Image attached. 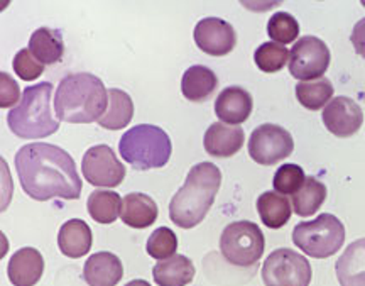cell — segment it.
<instances>
[{"label": "cell", "instance_id": "cell-1", "mask_svg": "<svg viewBox=\"0 0 365 286\" xmlns=\"http://www.w3.org/2000/svg\"><path fill=\"white\" fill-rule=\"evenodd\" d=\"M16 171L27 197L38 202L51 198L78 200L81 178L65 149L48 143H31L16 154Z\"/></svg>", "mask_w": 365, "mask_h": 286}, {"label": "cell", "instance_id": "cell-2", "mask_svg": "<svg viewBox=\"0 0 365 286\" xmlns=\"http://www.w3.org/2000/svg\"><path fill=\"white\" fill-rule=\"evenodd\" d=\"M108 106V90L91 73H71L59 81L54 93V112L68 124L100 121Z\"/></svg>", "mask_w": 365, "mask_h": 286}, {"label": "cell", "instance_id": "cell-3", "mask_svg": "<svg viewBox=\"0 0 365 286\" xmlns=\"http://www.w3.org/2000/svg\"><path fill=\"white\" fill-rule=\"evenodd\" d=\"M222 185V171L213 163L195 165L170 203V219L181 229H193L202 224L215 202Z\"/></svg>", "mask_w": 365, "mask_h": 286}, {"label": "cell", "instance_id": "cell-4", "mask_svg": "<svg viewBox=\"0 0 365 286\" xmlns=\"http://www.w3.org/2000/svg\"><path fill=\"white\" fill-rule=\"evenodd\" d=\"M53 85L49 81L26 87L19 106L9 111L7 124L17 138L43 139L59 129L51 107Z\"/></svg>", "mask_w": 365, "mask_h": 286}, {"label": "cell", "instance_id": "cell-5", "mask_svg": "<svg viewBox=\"0 0 365 286\" xmlns=\"http://www.w3.org/2000/svg\"><path fill=\"white\" fill-rule=\"evenodd\" d=\"M118 151L134 170L148 171L163 168L170 161L173 144L170 136L161 127L139 124L122 134Z\"/></svg>", "mask_w": 365, "mask_h": 286}, {"label": "cell", "instance_id": "cell-6", "mask_svg": "<svg viewBox=\"0 0 365 286\" xmlns=\"http://www.w3.org/2000/svg\"><path fill=\"white\" fill-rule=\"evenodd\" d=\"M293 242L313 260H327L344 246L345 227L333 213H322L317 219L294 227Z\"/></svg>", "mask_w": 365, "mask_h": 286}, {"label": "cell", "instance_id": "cell-7", "mask_svg": "<svg viewBox=\"0 0 365 286\" xmlns=\"http://www.w3.org/2000/svg\"><path fill=\"white\" fill-rule=\"evenodd\" d=\"M266 239L257 224L250 220H237L223 229L220 251L234 266L249 267L262 257Z\"/></svg>", "mask_w": 365, "mask_h": 286}, {"label": "cell", "instance_id": "cell-8", "mask_svg": "<svg viewBox=\"0 0 365 286\" xmlns=\"http://www.w3.org/2000/svg\"><path fill=\"white\" fill-rule=\"evenodd\" d=\"M312 278V265L294 249H276L264 261L262 281L266 286H309Z\"/></svg>", "mask_w": 365, "mask_h": 286}, {"label": "cell", "instance_id": "cell-9", "mask_svg": "<svg viewBox=\"0 0 365 286\" xmlns=\"http://www.w3.org/2000/svg\"><path fill=\"white\" fill-rule=\"evenodd\" d=\"M294 151V141L289 131L276 124H262L249 138L250 158L262 166L277 165Z\"/></svg>", "mask_w": 365, "mask_h": 286}, {"label": "cell", "instance_id": "cell-10", "mask_svg": "<svg viewBox=\"0 0 365 286\" xmlns=\"http://www.w3.org/2000/svg\"><path fill=\"white\" fill-rule=\"evenodd\" d=\"M330 49L322 39L303 36L289 51V71L301 81L322 78L330 66Z\"/></svg>", "mask_w": 365, "mask_h": 286}, {"label": "cell", "instance_id": "cell-11", "mask_svg": "<svg viewBox=\"0 0 365 286\" xmlns=\"http://www.w3.org/2000/svg\"><path fill=\"white\" fill-rule=\"evenodd\" d=\"M83 178L100 188H115L125 178V166L117 160L115 153L107 144L91 146L81 161Z\"/></svg>", "mask_w": 365, "mask_h": 286}, {"label": "cell", "instance_id": "cell-12", "mask_svg": "<svg viewBox=\"0 0 365 286\" xmlns=\"http://www.w3.org/2000/svg\"><path fill=\"white\" fill-rule=\"evenodd\" d=\"M196 46L210 56H225L235 48L237 34L230 22L220 17H205L193 33Z\"/></svg>", "mask_w": 365, "mask_h": 286}, {"label": "cell", "instance_id": "cell-13", "mask_svg": "<svg viewBox=\"0 0 365 286\" xmlns=\"http://www.w3.org/2000/svg\"><path fill=\"white\" fill-rule=\"evenodd\" d=\"M323 124L336 138H350L364 124V112L355 100L333 97L322 113Z\"/></svg>", "mask_w": 365, "mask_h": 286}, {"label": "cell", "instance_id": "cell-14", "mask_svg": "<svg viewBox=\"0 0 365 286\" xmlns=\"http://www.w3.org/2000/svg\"><path fill=\"white\" fill-rule=\"evenodd\" d=\"M43 273L44 257L34 247H22L14 252L7 266L9 280L14 286H36Z\"/></svg>", "mask_w": 365, "mask_h": 286}, {"label": "cell", "instance_id": "cell-15", "mask_svg": "<svg viewBox=\"0 0 365 286\" xmlns=\"http://www.w3.org/2000/svg\"><path fill=\"white\" fill-rule=\"evenodd\" d=\"M254 100L242 87H227L222 90L215 102V113L223 124L240 126L250 117Z\"/></svg>", "mask_w": 365, "mask_h": 286}, {"label": "cell", "instance_id": "cell-16", "mask_svg": "<svg viewBox=\"0 0 365 286\" xmlns=\"http://www.w3.org/2000/svg\"><path fill=\"white\" fill-rule=\"evenodd\" d=\"M124 276V266L113 252L91 254L83 267V280L88 286H117Z\"/></svg>", "mask_w": 365, "mask_h": 286}, {"label": "cell", "instance_id": "cell-17", "mask_svg": "<svg viewBox=\"0 0 365 286\" xmlns=\"http://www.w3.org/2000/svg\"><path fill=\"white\" fill-rule=\"evenodd\" d=\"M244 129L240 126H228L215 122L205 133V151L215 158H230L244 146Z\"/></svg>", "mask_w": 365, "mask_h": 286}, {"label": "cell", "instance_id": "cell-18", "mask_svg": "<svg viewBox=\"0 0 365 286\" xmlns=\"http://www.w3.org/2000/svg\"><path fill=\"white\" fill-rule=\"evenodd\" d=\"M340 286H365V238L354 240L335 262Z\"/></svg>", "mask_w": 365, "mask_h": 286}, {"label": "cell", "instance_id": "cell-19", "mask_svg": "<svg viewBox=\"0 0 365 286\" xmlns=\"http://www.w3.org/2000/svg\"><path fill=\"white\" fill-rule=\"evenodd\" d=\"M91 244H93V235H91V229L85 220L71 219L65 222L59 229V251L70 260H78V257L88 254Z\"/></svg>", "mask_w": 365, "mask_h": 286}, {"label": "cell", "instance_id": "cell-20", "mask_svg": "<svg viewBox=\"0 0 365 286\" xmlns=\"http://www.w3.org/2000/svg\"><path fill=\"white\" fill-rule=\"evenodd\" d=\"M158 213L156 202L149 195L134 192L122 198L120 219L132 229H148L158 220Z\"/></svg>", "mask_w": 365, "mask_h": 286}, {"label": "cell", "instance_id": "cell-21", "mask_svg": "<svg viewBox=\"0 0 365 286\" xmlns=\"http://www.w3.org/2000/svg\"><path fill=\"white\" fill-rule=\"evenodd\" d=\"M195 265L190 257L175 254L170 260L158 261L153 267V278L158 286H186L195 278Z\"/></svg>", "mask_w": 365, "mask_h": 286}, {"label": "cell", "instance_id": "cell-22", "mask_svg": "<svg viewBox=\"0 0 365 286\" xmlns=\"http://www.w3.org/2000/svg\"><path fill=\"white\" fill-rule=\"evenodd\" d=\"M217 87V75L203 65L190 66L181 78V92L190 102H207L215 93Z\"/></svg>", "mask_w": 365, "mask_h": 286}, {"label": "cell", "instance_id": "cell-23", "mask_svg": "<svg viewBox=\"0 0 365 286\" xmlns=\"http://www.w3.org/2000/svg\"><path fill=\"white\" fill-rule=\"evenodd\" d=\"M31 54L41 65H54L63 58L65 53V43H63L61 31L49 29V27H39L31 34L29 48Z\"/></svg>", "mask_w": 365, "mask_h": 286}, {"label": "cell", "instance_id": "cell-24", "mask_svg": "<svg viewBox=\"0 0 365 286\" xmlns=\"http://www.w3.org/2000/svg\"><path fill=\"white\" fill-rule=\"evenodd\" d=\"M132 117H134V102L130 95L120 88L108 90V106L102 119L98 121L100 127L108 131L124 129L130 124Z\"/></svg>", "mask_w": 365, "mask_h": 286}, {"label": "cell", "instance_id": "cell-25", "mask_svg": "<svg viewBox=\"0 0 365 286\" xmlns=\"http://www.w3.org/2000/svg\"><path fill=\"white\" fill-rule=\"evenodd\" d=\"M257 212L264 225L269 229H281L291 219L293 203L277 192H264L257 198Z\"/></svg>", "mask_w": 365, "mask_h": 286}, {"label": "cell", "instance_id": "cell-26", "mask_svg": "<svg viewBox=\"0 0 365 286\" xmlns=\"http://www.w3.org/2000/svg\"><path fill=\"white\" fill-rule=\"evenodd\" d=\"M90 217L98 224H113L120 219L122 213V198L117 192H108V190H97L90 193L86 200Z\"/></svg>", "mask_w": 365, "mask_h": 286}, {"label": "cell", "instance_id": "cell-27", "mask_svg": "<svg viewBox=\"0 0 365 286\" xmlns=\"http://www.w3.org/2000/svg\"><path fill=\"white\" fill-rule=\"evenodd\" d=\"M327 200V187L322 181L309 176L299 192L293 195V210L299 217H312Z\"/></svg>", "mask_w": 365, "mask_h": 286}, {"label": "cell", "instance_id": "cell-28", "mask_svg": "<svg viewBox=\"0 0 365 286\" xmlns=\"http://www.w3.org/2000/svg\"><path fill=\"white\" fill-rule=\"evenodd\" d=\"M296 97L301 106L308 111H319L327 107V102L333 97V85L328 78L301 81L296 85Z\"/></svg>", "mask_w": 365, "mask_h": 286}, {"label": "cell", "instance_id": "cell-29", "mask_svg": "<svg viewBox=\"0 0 365 286\" xmlns=\"http://www.w3.org/2000/svg\"><path fill=\"white\" fill-rule=\"evenodd\" d=\"M287 60H289V51L277 43H262L254 53L255 65L264 73H276L282 70Z\"/></svg>", "mask_w": 365, "mask_h": 286}, {"label": "cell", "instance_id": "cell-30", "mask_svg": "<svg viewBox=\"0 0 365 286\" xmlns=\"http://www.w3.org/2000/svg\"><path fill=\"white\" fill-rule=\"evenodd\" d=\"M267 34L274 43L286 46L298 39L299 24L289 12H276L267 22Z\"/></svg>", "mask_w": 365, "mask_h": 286}, {"label": "cell", "instance_id": "cell-31", "mask_svg": "<svg viewBox=\"0 0 365 286\" xmlns=\"http://www.w3.org/2000/svg\"><path fill=\"white\" fill-rule=\"evenodd\" d=\"M176 249L178 238L170 227H159V229L154 230V233L149 235L148 246H145V251H148L149 256L158 261L170 260V257L176 254Z\"/></svg>", "mask_w": 365, "mask_h": 286}, {"label": "cell", "instance_id": "cell-32", "mask_svg": "<svg viewBox=\"0 0 365 286\" xmlns=\"http://www.w3.org/2000/svg\"><path fill=\"white\" fill-rule=\"evenodd\" d=\"M304 181H307V175H304L303 168L294 165V163H289V165L277 168V171L274 173L272 187L277 193L286 197V195H294L296 192H299Z\"/></svg>", "mask_w": 365, "mask_h": 286}, {"label": "cell", "instance_id": "cell-33", "mask_svg": "<svg viewBox=\"0 0 365 286\" xmlns=\"http://www.w3.org/2000/svg\"><path fill=\"white\" fill-rule=\"evenodd\" d=\"M12 66L16 75L24 81H34L44 73V65H41L27 48L17 51L16 56H14Z\"/></svg>", "mask_w": 365, "mask_h": 286}, {"label": "cell", "instance_id": "cell-34", "mask_svg": "<svg viewBox=\"0 0 365 286\" xmlns=\"http://www.w3.org/2000/svg\"><path fill=\"white\" fill-rule=\"evenodd\" d=\"M0 107L2 108H14L16 103L19 102L21 97V90L19 85L14 81V78L6 71L0 73Z\"/></svg>", "mask_w": 365, "mask_h": 286}, {"label": "cell", "instance_id": "cell-35", "mask_svg": "<svg viewBox=\"0 0 365 286\" xmlns=\"http://www.w3.org/2000/svg\"><path fill=\"white\" fill-rule=\"evenodd\" d=\"M350 41H352L355 51H357L359 56L365 58V17H364V19H360L357 24L354 26Z\"/></svg>", "mask_w": 365, "mask_h": 286}, {"label": "cell", "instance_id": "cell-36", "mask_svg": "<svg viewBox=\"0 0 365 286\" xmlns=\"http://www.w3.org/2000/svg\"><path fill=\"white\" fill-rule=\"evenodd\" d=\"M125 286H150L145 280H132Z\"/></svg>", "mask_w": 365, "mask_h": 286}]
</instances>
